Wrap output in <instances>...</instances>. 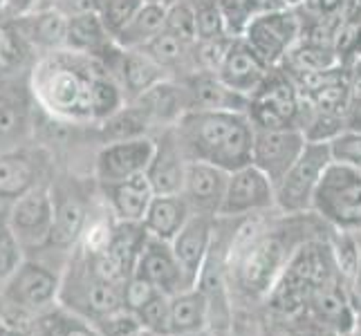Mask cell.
I'll use <instances>...</instances> for the list:
<instances>
[{
	"label": "cell",
	"instance_id": "c3c4849f",
	"mask_svg": "<svg viewBox=\"0 0 361 336\" xmlns=\"http://www.w3.org/2000/svg\"><path fill=\"white\" fill-rule=\"evenodd\" d=\"M353 287L357 290V294L361 296V258H359V269H357V276L353 280Z\"/></svg>",
	"mask_w": 361,
	"mask_h": 336
},
{
	"label": "cell",
	"instance_id": "f907efd6",
	"mask_svg": "<svg viewBox=\"0 0 361 336\" xmlns=\"http://www.w3.org/2000/svg\"><path fill=\"white\" fill-rule=\"evenodd\" d=\"M146 3H155V5H164V7H169V5H173V3H178V0H146Z\"/></svg>",
	"mask_w": 361,
	"mask_h": 336
},
{
	"label": "cell",
	"instance_id": "ac0fdd59",
	"mask_svg": "<svg viewBox=\"0 0 361 336\" xmlns=\"http://www.w3.org/2000/svg\"><path fill=\"white\" fill-rule=\"evenodd\" d=\"M269 70L271 68L265 61L238 36V39H231L216 74L229 90L247 99L260 83H263Z\"/></svg>",
	"mask_w": 361,
	"mask_h": 336
},
{
	"label": "cell",
	"instance_id": "4fadbf2b",
	"mask_svg": "<svg viewBox=\"0 0 361 336\" xmlns=\"http://www.w3.org/2000/svg\"><path fill=\"white\" fill-rule=\"evenodd\" d=\"M216 235V218L193 213L184 227L171 240L173 256H176L186 290L200 287L202 273L207 267V258Z\"/></svg>",
	"mask_w": 361,
	"mask_h": 336
},
{
	"label": "cell",
	"instance_id": "e0dca14e",
	"mask_svg": "<svg viewBox=\"0 0 361 336\" xmlns=\"http://www.w3.org/2000/svg\"><path fill=\"white\" fill-rule=\"evenodd\" d=\"M186 157L171 128H161L155 135V153L146 168V180L155 195H173L182 191Z\"/></svg>",
	"mask_w": 361,
	"mask_h": 336
},
{
	"label": "cell",
	"instance_id": "9a60e30c",
	"mask_svg": "<svg viewBox=\"0 0 361 336\" xmlns=\"http://www.w3.org/2000/svg\"><path fill=\"white\" fill-rule=\"evenodd\" d=\"M229 173L207 161H186L180 195L189 204L191 213L218 218V209L225 197Z\"/></svg>",
	"mask_w": 361,
	"mask_h": 336
},
{
	"label": "cell",
	"instance_id": "f546056e",
	"mask_svg": "<svg viewBox=\"0 0 361 336\" xmlns=\"http://www.w3.org/2000/svg\"><path fill=\"white\" fill-rule=\"evenodd\" d=\"M153 121L146 115L142 106L135 101H128L121 110H117L113 117L99 123V132H102L104 142H117V139H133V137L151 135Z\"/></svg>",
	"mask_w": 361,
	"mask_h": 336
},
{
	"label": "cell",
	"instance_id": "b9f144b4",
	"mask_svg": "<svg viewBox=\"0 0 361 336\" xmlns=\"http://www.w3.org/2000/svg\"><path fill=\"white\" fill-rule=\"evenodd\" d=\"M155 294H157V290L153 285H148L146 280L137 278L133 273V276L126 280V285H123V307L130 309V312H137V309L151 301Z\"/></svg>",
	"mask_w": 361,
	"mask_h": 336
},
{
	"label": "cell",
	"instance_id": "e575fe53",
	"mask_svg": "<svg viewBox=\"0 0 361 336\" xmlns=\"http://www.w3.org/2000/svg\"><path fill=\"white\" fill-rule=\"evenodd\" d=\"M164 32L178 36L184 43H195L197 34H195V11L191 0H178L166 7V16H164Z\"/></svg>",
	"mask_w": 361,
	"mask_h": 336
},
{
	"label": "cell",
	"instance_id": "7402d4cb",
	"mask_svg": "<svg viewBox=\"0 0 361 336\" xmlns=\"http://www.w3.org/2000/svg\"><path fill=\"white\" fill-rule=\"evenodd\" d=\"M115 47H117V43L104 27L99 14H81V16L68 18L66 49L94 56L104 63V61L113 54Z\"/></svg>",
	"mask_w": 361,
	"mask_h": 336
},
{
	"label": "cell",
	"instance_id": "83f0119b",
	"mask_svg": "<svg viewBox=\"0 0 361 336\" xmlns=\"http://www.w3.org/2000/svg\"><path fill=\"white\" fill-rule=\"evenodd\" d=\"M34 61L36 54L25 43L14 20L3 14L0 18V81H11L25 70L30 72Z\"/></svg>",
	"mask_w": 361,
	"mask_h": 336
},
{
	"label": "cell",
	"instance_id": "f5cc1de1",
	"mask_svg": "<svg viewBox=\"0 0 361 336\" xmlns=\"http://www.w3.org/2000/svg\"><path fill=\"white\" fill-rule=\"evenodd\" d=\"M133 336H161V334H155V332H148V330H140V332H137V334H133Z\"/></svg>",
	"mask_w": 361,
	"mask_h": 336
},
{
	"label": "cell",
	"instance_id": "52a82bcc",
	"mask_svg": "<svg viewBox=\"0 0 361 336\" xmlns=\"http://www.w3.org/2000/svg\"><path fill=\"white\" fill-rule=\"evenodd\" d=\"M59 287V273L34 260H23L0 287V305H5V309L16 316L45 314L54 307Z\"/></svg>",
	"mask_w": 361,
	"mask_h": 336
},
{
	"label": "cell",
	"instance_id": "f1b7e54d",
	"mask_svg": "<svg viewBox=\"0 0 361 336\" xmlns=\"http://www.w3.org/2000/svg\"><path fill=\"white\" fill-rule=\"evenodd\" d=\"M164 16H166L164 5L146 3L144 0V5L137 9V14L130 18V23L115 36V43L121 49H140L153 36H157L164 30Z\"/></svg>",
	"mask_w": 361,
	"mask_h": 336
},
{
	"label": "cell",
	"instance_id": "d6a6232c",
	"mask_svg": "<svg viewBox=\"0 0 361 336\" xmlns=\"http://www.w3.org/2000/svg\"><path fill=\"white\" fill-rule=\"evenodd\" d=\"M126 94H123L119 81L115 74L110 72L106 66L97 74L94 85H92V123H102L108 117H113L117 110L126 106Z\"/></svg>",
	"mask_w": 361,
	"mask_h": 336
},
{
	"label": "cell",
	"instance_id": "f35d334b",
	"mask_svg": "<svg viewBox=\"0 0 361 336\" xmlns=\"http://www.w3.org/2000/svg\"><path fill=\"white\" fill-rule=\"evenodd\" d=\"M169 309H171V296L157 292L151 301L144 303L135 314L140 318L144 330L169 336Z\"/></svg>",
	"mask_w": 361,
	"mask_h": 336
},
{
	"label": "cell",
	"instance_id": "db71d44e",
	"mask_svg": "<svg viewBox=\"0 0 361 336\" xmlns=\"http://www.w3.org/2000/svg\"><path fill=\"white\" fill-rule=\"evenodd\" d=\"M283 3H285V5H292V7H294V5H298V3H303V0H283Z\"/></svg>",
	"mask_w": 361,
	"mask_h": 336
},
{
	"label": "cell",
	"instance_id": "74e56055",
	"mask_svg": "<svg viewBox=\"0 0 361 336\" xmlns=\"http://www.w3.org/2000/svg\"><path fill=\"white\" fill-rule=\"evenodd\" d=\"M328 151L334 164L361 168V130L343 128L328 142Z\"/></svg>",
	"mask_w": 361,
	"mask_h": 336
},
{
	"label": "cell",
	"instance_id": "ee69618b",
	"mask_svg": "<svg viewBox=\"0 0 361 336\" xmlns=\"http://www.w3.org/2000/svg\"><path fill=\"white\" fill-rule=\"evenodd\" d=\"M348 94H350V108L361 104V58L348 68Z\"/></svg>",
	"mask_w": 361,
	"mask_h": 336
},
{
	"label": "cell",
	"instance_id": "5b68a950",
	"mask_svg": "<svg viewBox=\"0 0 361 336\" xmlns=\"http://www.w3.org/2000/svg\"><path fill=\"white\" fill-rule=\"evenodd\" d=\"M301 106V94H298L290 74L276 66L267 72L263 83L247 97L245 115L254 128H298Z\"/></svg>",
	"mask_w": 361,
	"mask_h": 336
},
{
	"label": "cell",
	"instance_id": "bcb514c9",
	"mask_svg": "<svg viewBox=\"0 0 361 336\" xmlns=\"http://www.w3.org/2000/svg\"><path fill=\"white\" fill-rule=\"evenodd\" d=\"M345 128L361 130V104L348 110V117H345Z\"/></svg>",
	"mask_w": 361,
	"mask_h": 336
},
{
	"label": "cell",
	"instance_id": "ffe728a7",
	"mask_svg": "<svg viewBox=\"0 0 361 336\" xmlns=\"http://www.w3.org/2000/svg\"><path fill=\"white\" fill-rule=\"evenodd\" d=\"M178 81L184 88L186 108L189 110H243L245 112L247 108V99L229 90L216 72L195 70L189 77Z\"/></svg>",
	"mask_w": 361,
	"mask_h": 336
},
{
	"label": "cell",
	"instance_id": "6da1fadb",
	"mask_svg": "<svg viewBox=\"0 0 361 336\" xmlns=\"http://www.w3.org/2000/svg\"><path fill=\"white\" fill-rule=\"evenodd\" d=\"M104 63L94 56L54 49L30 68V97L49 117L66 123H92V85Z\"/></svg>",
	"mask_w": 361,
	"mask_h": 336
},
{
	"label": "cell",
	"instance_id": "d590c367",
	"mask_svg": "<svg viewBox=\"0 0 361 336\" xmlns=\"http://www.w3.org/2000/svg\"><path fill=\"white\" fill-rule=\"evenodd\" d=\"M193 11H195V34L197 41H214V39H225V25H222V16L218 11L216 0H193Z\"/></svg>",
	"mask_w": 361,
	"mask_h": 336
},
{
	"label": "cell",
	"instance_id": "60d3db41",
	"mask_svg": "<svg viewBox=\"0 0 361 336\" xmlns=\"http://www.w3.org/2000/svg\"><path fill=\"white\" fill-rule=\"evenodd\" d=\"M23 260H25V249L7 227V222H0V287L18 269Z\"/></svg>",
	"mask_w": 361,
	"mask_h": 336
},
{
	"label": "cell",
	"instance_id": "3957f363",
	"mask_svg": "<svg viewBox=\"0 0 361 336\" xmlns=\"http://www.w3.org/2000/svg\"><path fill=\"white\" fill-rule=\"evenodd\" d=\"M56 303L70 314L94 323L123 307V287L99 276L81 251L79 260H72L61 276Z\"/></svg>",
	"mask_w": 361,
	"mask_h": 336
},
{
	"label": "cell",
	"instance_id": "f6af8a7d",
	"mask_svg": "<svg viewBox=\"0 0 361 336\" xmlns=\"http://www.w3.org/2000/svg\"><path fill=\"white\" fill-rule=\"evenodd\" d=\"M36 7H41V0H5L3 14L7 18H18L23 14H30Z\"/></svg>",
	"mask_w": 361,
	"mask_h": 336
},
{
	"label": "cell",
	"instance_id": "2e32d148",
	"mask_svg": "<svg viewBox=\"0 0 361 336\" xmlns=\"http://www.w3.org/2000/svg\"><path fill=\"white\" fill-rule=\"evenodd\" d=\"M104 66L115 74L123 94H126V101H135V99L151 90L153 85L169 79L166 72L151 56H146L142 49H121L117 45L113 54L104 61Z\"/></svg>",
	"mask_w": 361,
	"mask_h": 336
},
{
	"label": "cell",
	"instance_id": "5bb4252c",
	"mask_svg": "<svg viewBox=\"0 0 361 336\" xmlns=\"http://www.w3.org/2000/svg\"><path fill=\"white\" fill-rule=\"evenodd\" d=\"M133 273L137 278L146 280L148 285H153L157 292L166 296L186 292V285H184L178 260L173 256L171 242L153 238V235H148V233L142 242L140 254H137Z\"/></svg>",
	"mask_w": 361,
	"mask_h": 336
},
{
	"label": "cell",
	"instance_id": "4316f807",
	"mask_svg": "<svg viewBox=\"0 0 361 336\" xmlns=\"http://www.w3.org/2000/svg\"><path fill=\"white\" fill-rule=\"evenodd\" d=\"M30 132V104L16 90H0V153L20 148Z\"/></svg>",
	"mask_w": 361,
	"mask_h": 336
},
{
	"label": "cell",
	"instance_id": "8d00e7d4",
	"mask_svg": "<svg viewBox=\"0 0 361 336\" xmlns=\"http://www.w3.org/2000/svg\"><path fill=\"white\" fill-rule=\"evenodd\" d=\"M142 5H144V0H102L99 18H102L108 34L115 39V36L130 23V18L137 14V9Z\"/></svg>",
	"mask_w": 361,
	"mask_h": 336
},
{
	"label": "cell",
	"instance_id": "277c9868",
	"mask_svg": "<svg viewBox=\"0 0 361 336\" xmlns=\"http://www.w3.org/2000/svg\"><path fill=\"white\" fill-rule=\"evenodd\" d=\"M312 213L332 231H361V168L330 161L314 191Z\"/></svg>",
	"mask_w": 361,
	"mask_h": 336
},
{
	"label": "cell",
	"instance_id": "681fc988",
	"mask_svg": "<svg viewBox=\"0 0 361 336\" xmlns=\"http://www.w3.org/2000/svg\"><path fill=\"white\" fill-rule=\"evenodd\" d=\"M5 336H32L27 330H7Z\"/></svg>",
	"mask_w": 361,
	"mask_h": 336
},
{
	"label": "cell",
	"instance_id": "d6986e66",
	"mask_svg": "<svg viewBox=\"0 0 361 336\" xmlns=\"http://www.w3.org/2000/svg\"><path fill=\"white\" fill-rule=\"evenodd\" d=\"M36 56L66 47L68 16L56 7H36L30 14L11 18Z\"/></svg>",
	"mask_w": 361,
	"mask_h": 336
},
{
	"label": "cell",
	"instance_id": "cb8c5ba5",
	"mask_svg": "<svg viewBox=\"0 0 361 336\" xmlns=\"http://www.w3.org/2000/svg\"><path fill=\"white\" fill-rule=\"evenodd\" d=\"M193 45L195 43H184L178 36L161 30L157 36H153L146 45L140 49L151 56L155 63L166 72L169 79H184L191 72H195V56H193Z\"/></svg>",
	"mask_w": 361,
	"mask_h": 336
},
{
	"label": "cell",
	"instance_id": "836d02e7",
	"mask_svg": "<svg viewBox=\"0 0 361 336\" xmlns=\"http://www.w3.org/2000/svg\"><path fill=\"white\" fill-rule=\"evenodd\" d=\"M337 63L350 68L361 58V11H343L341 23L332 41Z\"/></svg>",
	"mask_w": 361,
	"mask_h": 336
},
{
	"label": "cell",
	"instance_id": "1f68e13d",
	"mask_svg": "<svg viewBox=\"0 0 361 336\" xmlns=\"http://www.w3.org/2000/svg\"><path fill=\"white\" fill-rule=\"evenodd\" d=\"M216 5L222 16V25H225L227 36L229 39H238L247 30L249 20L256 14L271 7H281L285 3L283 0H216Z\"/></svg>",
	"mask_w": 361,
	"mask_h": 336
},
{
	"label": "cell",
	"instance_id": "7a4b0ae2",
	"mask_svg": "<svg viewBox=\"0 0 361 336\" xmlns=\"http://www.w3.org/2000/svg\"><path fill=\"white\" fill-rule=\"evenodd\" d=\"M173 132L186 161H207L227 173L252 161L254 126L243 110H186Z\"/></svg>",
	"mask_w": 361,
	"mask_h": 336
},
{
	"label": "cell",
	"instance_id": "30bf717a",
	"mask_svg": "<svg viewBox=\"0 0 361 336\" xmlns=\"http://www.w3.org/2000/svg\"><path fill=\"white\" fill-rule=\"evenodd\" d=\"M5 222L25 251L47 247L54 224V197L47 186H34L32 191L11 202L9 218Z\"/></svg>",
	"mask_w": 361,
	"mask_h": 336
},
{
	"label": "cell",
	"instance_id": "816d5d0a",
	"mask_svg": "<svg viewBox=\"0 0 361 336\" xmlns=\"http://www.w3.org/2000/svg\"><path fill=\"white\" fill-rule=\"evenodd\" d=\"M271 336H298V334H294L292 330H281V332H274Z\"/></svg>",
	"mask_w": 361,
	"mask_h": 336
},
{
	"label": "cell",
	"instance_id": "11a10c76",
	"mask_svg": "<svg viewBox=\"0 0 361 336\" xmlns=\"http://www.w3.org/2000/svg\"><path fill=\"white\" fill-rule=\"evenodd\" d=\"M5 332H7V328L3 325V323H0V336H5Z\"/></svg>",
	"mask_w": 361,
	"mask_h": 336
},
{
	"label": "cell",
	"instance_id": "44dd1931",
	"mask_svg": "<svg viewBox=\"0 0 361 336\" xmlns=\"http://www.w3.org/2000/svg\"><path fill=\"white\" fill-rule=\"evenodd\" d=\"M102 189L106 193L108 206L113 211L115 220L133 222V224H142V220L146 216V209L155 195L144 173L133 175L128 180L115 182V184H106Z\"/></svg>",
	"mask_w": 361,
	"mask_h": 336
},
{
	"label": "cell",
	"instance_id": "8992f818",
	"mask_svg": "<svg viewBox=\"0 0 361 336\" xmlns=\"http://www.w3.org/2000/svg\"><path fill=\"white\" fill-rule=\"evenodd\" d=\"M330 151L323 142H305V148L290 170L274 186L276 211L283 216H301L312 211L314 191L330 166Z\"/></svg>",
	"mask_w": 361,
	"mask_h": 336
},
{
	"label": "cell",
	"instance_id": "ba28073f",
	"mask_svg": "<svg viewBox=\"0 0 361 336\" xmlns=\"http://www.w3.org/2000/svg\"><path fill=\"white\" fill-rule=\"evenodd\" d=\"M240 39L269 68H276L294 47V43L301 39V16L292 5L265 9L249 20Z\"/></svg>",
	"mask_w": 361,
	"mask_h": 336
},
{
	"label": "cell",
	"instance_id": "7bdbcfd3",
	"mask_svg": "<svg viewBox=\"0 0 361 336\" xmlns=\"http://www.w3.org/2000/svg\"><path fill=\"white\" fill-rule=\"evenodd\" d=\"M52 7L70 16H81V14H99L102 0H54Z\"/></svg>",
	"mask_w": 361,
	"mask_h": 336
},
{
	"label": "cell",
	"instance_id": "d4e9b609",
	"mask_svg": "<svg viewBox=\"0 0 361 336\" xmlns=\"http://www.w3.org/2000/svg\"><path fill=\"white\" fill-rule=\"evenodd\" d=\"M39 186V164L23 148L0 153V200L14 202Z\"/></svg>",
	"mask_w": 361,
	"mask_h": 336
},
{
	"label": "cell",
	"instance_id": "603a6c76",
	"mask_svg": "<svg viewBox=\"0 0 361 336\" xmlns=\"http://www.w3.org/2000/svg\"><path fill=\"white\" fill-rule=\"evenodd\" d=\"M191 216H193L191 209L180 193L153 195L151 204L146 209V216L142 220V227L153 238L171 242Z\"/></svg>",
	"mask_w": 361,
	"mask_h": 336
},
{
	"label": "cell",
	"instance_id": "ab89813d",
	"mask_svg": "<svg viewBox=\"0 0 361 336\" xmlns=\"http://www.w3.org/2000/svg\"><path fill=\"white\" fill-rule=\"evenodd\" d=\"M92 328L97 330L99 336H133L142 330V323L135 312H130L126 307H119L108 316L94 321Z\"/></svg>",
	"mask_w": 361,
	"mask_h": 336
},
{
	"label": "cell",
	"instance_id": "7dc6e473",
	"mask_svg": "<svg viewBox=\"0 0 361 336\" xmlns=\"http://www.w3.org/2000/svg\"><path fill=\"white\" fill-rule=\"evenodd\" d=\"M348 336H361V309L357 312L355 323H353V330H350V334H348Z\"/></svg>",
	"mask_w": 361,
	"mask_h": 336
},
{
	"label": "cell",
	"instance_id": "9f6ffc18",
	"mask_svg": "<svg viewBox=\"0 0 361 336\" xmlns=\"http://www.w3.org/2000/svg\"><path fill=\"white\" fill-rule=\"evenodd\" d=\"M3 9H5V0H0V14H3Z\"/></svg>",
	"mask_w": 361,
	"mask_h": 336
},
{
	"label": "cell",
	"instance_id": "484cf974",
	"mask_svg": "<svg viewBox=\"0 0 361 336\" xmlns=\"http://www.w3.org/2000/svg\"><path fill=\"white\" fill-rule=\"evenodd\" d=\"M209 321V301L200 290H186L171 296L169 336H189L202 332Z\"/></svg>",
	"mask_w": 361,
	"mask_h": 336
},
{
	"label": "cell",
	"instance_id": "7c38bea8",
	"mask_svg": "<svg viewBox=\"0 0 361 336\" xmlns=\"http://www.w3.org/2000/svg\"><path fill=\"white\" fill-rule=\"evenodd\" d=\"M305 148V135L298 128H254L252 161L276 186Z\"/></svg>",
	"mask_w": 361,
	"mask_h": 336
},
{
	"label": "cell",
	"instance_id": "8fae6325",
	"mask_svg": "<svg viewBox=\"0 0 361 336\" xmlns=\"http://www.w3.org/2000/svg\"><path fill=\"white\" fill-rule=\"evenodd\" d=\"M155 153V137H133V139H117L104 142L94 157V178L97 182L115 184L121 180H128L133 175L146 173Z\"/></svg>",
	"mask_w": 361,
	"mask_h": 336
},
{
	"label": "cell",
	"instance_id": "9c48e42d",
	"mask_svg": "<svg viewBox=\"0 0 361 336\" xmlns=\"http://www.w3.org/2000/svg\"><path fill=\"white\" fill-rule=\"evenodd\" d=\"M267 211H276L274 184L254 164L231 170L225 197L218 209V218L243 220L252 216H265Z\"/></svg>",
	"mask_w": 361,
	"mask_h": 336
},
{
	"label": "cell",
	"instance_id": "4dcf8cb0",
	"mask_svg": "<svg viewBox=\"0 0 361 336\" xmlns=\"http://www.w3.org/2000/svg\"><path fill=\"white\" fill-rule=\"evenodd\" d=\"M83 229H85L83 206L77 200H72V197L61 202H56V197H54V224H52V233H49L47 247L70 249L72 244L79 242Z\"/></svg>",
	"mask_w": 361,
	"mask_h": 336
}]
</instances>
